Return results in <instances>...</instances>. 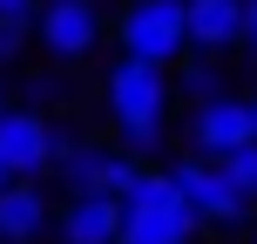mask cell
<instances>
[{"label": "cell", "instance_id": "7", "mask_svg": "<svg viewBox=\"0 0 257 244\" xmlns=\"http://www.w3.org/2000/svg\"><path fill=\"white\" fill-rule=\"evenodd\" d=\"M41 41H48L54 61L95 54V41H102V7H95V0H48V7H41Z\"/></svg>", "mask_w": 257, "mask_h": 244}, {"label": "cell", "instance_id": "5", "mask_svg": "<svg viewBox=\"0 0 257 244\" xmlns=\"http://www.w3.org/2000/svg\"><path fill=\"white\" fill-rule=\"evenodd\" d=\"M61 129L48 116H34V109H7L0 116V163H7V177H41V170L61 156Z\"/></svg>", "mask_w": 257, "mask_h": 244}, {"label": "cell", "instance_id": "14", "mask_svg": "<svg viewBox=\"0 0 257 244\" xmlns=\"http://www.w3.org/2000/svg\"><path fill=\"white\" fill-rule=\"evenodd\" d=\"M223 170H230V183H237V190H244L250 204H257V142H244V149H230V156H223Z\"/></svg>", "mask_w": 257, "mask_h": 244}, {"label": "cell", "instance_id": "9", "mask_svg": "<svg viewBox=\"0 0 257 244\" xmlns=\"http://www.w3.org/2000/svg\"><path fill=\"white\" fill-rule=\"evenodd\" d=\"M48 231V190L34 177H7L0 183V244H34Z\"/></svg>", "mask_w": 257, "mask_h": 244}, {"label": "cell", "instance_id": "11", "mask_svg": "<svg viewBox=\"0 0 257 244\" xmlns=\"http://www.w3.org/2000/svg\"><path fill=\"white\" fill-rule=\"evenodd\" d=\"M102 156H108V149H95V142H75V136H68V142H61V156H54V170H61L68 190H95V177H102Z\"/></svg>", "mask_w": 257, "mask_h": 244}, {"label": "cell", "instance_id": "4", "mask_svg": "<svg viewBox=\"0 0 257 244\" xmlns=\"http://www.w3.org/2000/svg\"><path fill=\"white\" fill-rule=\"evenodd\" d=\"M122 54H136V61H183V48H190V27H183V0H128L122 7Z\"/></svg>", "mask_w": 257, "mask_h": 244}, {"label": "cell", "instance_id": "20", "mask_svg": "<svg viewBox=\"0 0 257 244\" xmlns=\"http://www.w3.org/2000/svg\"><path fill=\"white\" fill-rule=\"evenodd\" d=\"M250 122H257V102H250Z\"/></svg>", "mask_w": 257, "mask_h": 244}, {"label": "cell", "instance_id": "18", "mask_svg": "<svg viewBox=\"0 0 257 244\" xmlns=\"http://www.w3.org/2000/svg\"><path fill=\"white\" fill-rule=\"evenodd\" d=\"M7 109H14V102H7V89H0V116H7Z\"/></svg>", "mask_w": 257, "mask_h": 244}, {"label": "cell", "instance_id": "13", "mask_svg": "<svg viewBox=\"0 0 257 244\" xmlns=\"http://www.w3.org/2000/svg\"><path fill=\"white\" fill-rule=\"evenodd\" d=\"M142 177V156H128V149H108L102 156V177H95V190H102V197H115V204H122V197H128V183H136Z\"/></svg>", "mask_w": 257, "mask_h": 244}, {"label": "cell", "instance_id": "19", "mask_svg": "<svg viewBox=\"0 0 257 244\" xmlns=\"http://www.w3.org/2000/svg\"><path fill=\"white\" fill-rule=\"evenodd\" d=\"M0 183H7V163H0Z\"/></svg>", "mask_w": 257, "mask_h": 244}, {"label": "cell", "instance_id": "2", "mask_svg": "<svg viewBox=\"0 0 257 244\" xmlns=\"http://www.w3.org/2000/svg\"><path fill=\"white\" fill-rule=\"evenodd\" d=\"M196 210L183 204V190L169 183V170H142L122 197V231L115 244H190Z\"/></svg>", "mask_w": 257, "mask_h": 244}, {"label": "cell", "instance_id": "16", "mask_svg": "<svg viewBox=\"0 0 257 244\" xmlns=\"http://www.w3.org/2000/svg\"><path fill=\"white\" fill-rule=\"evenodd\" d=\"M34 14V0H0V21H27Z\"/></svg>", "mask_w": 257, "mask_h": 244}, {"label": "cell", "instance_id": "12", "mask_svg": "<svg viewBox=\"0 0 257 244\" xmlns=\"http://www.w3.org/2000/svg\"><path fill=\"white\" fill-rule=\"evenodd\" d=\"M176 89H183V95H196V102H210V95H230V89H223L217 54H190V61L176 68Z\"/></svg>", "mask_w": 257, "mask_h": 244}, {"label": "cell", "instance_id": "6", "mask_svg": "<svg viewBox=\"0 0 257 244\" xmlns=\"http://www.w3.org/2000/svg\"><path fill=\"white\" fill-rule=\"evenodd\" d=\"M244 142H257L250 102H237V95H210V102H196V116H190V149H196V156L223 163V156L244 149Z\"/></svg>", "mask_w": 257, "mask_h": 244}, {"label": "cell", "instance_id": "8", "mask_svg": "<svg viewBox=\"0 0 257 244\" xmlns=\"http://www.w3.org/2000/svg\"><path fill=\"white\" fill-rule=\"evenodd\" d=\"M183 27L196 54H223L244 41V0H183Z\"/></svg>", "mask_w": 257, "mask_h": 244}, {"label": "cell", "instance_id": "3", "mask_svg": "<svg viewBox=\"0 0 257 244\" xmlns=\"http://www.w3.org/2000/svg\"><path fill=\"white\" fill-rule=\"evenodd\" d=\"M169 183L183 190V204L196 210V224H217V231H237V224L250 217V197L230 183V170L210 163V156H183L176 170H169Z\"/></svg>", "mask_w": 257, "mask_h": 244}, {"label": "cell", "instance_id": "15", "mask_svg": "<svg viewBox=\"0 0 257 244\" xmlns=\"http://www.w3.org/2000/svg\"><path fill=\"white\" fill-rule=\"evenodd\" d=\"M21 48H27V21H0V68H7Z\"/></svg>", "mask_w": 257, "mask_h": 244}, {"label": "cell", "instance_id": "17", "mask_svg": "<svg viewBox=\"0 0 257 244\" xmlns=\"http://www.w3.org/2000/svg\"><path fill=\"white\" fill-rule=\"evenodd\" d=\"M244 41L257 48V0H244Z\"/></svg>", "mask_w": 257, "mask_h": 244}, {"label": "cell", "instance_id": "1", "mask_svg": "<svg viewBox=\"0 0 257 244\" xmlns=\"http://www.w3.org/2000/svg\"><path fill=\"white\" fill-rule=\"evenodd\" d=\"M102 95H108V116H115V129H122V149H128V156H149V149H163L169 95H176L169 68H156V61H136V54H122V61L108 68Z\"/></svg>", "mask_w": 257, "mask_h": 244}, {"label": "cell", "instance_id": "10", "mask_svg": "<svg viewBox=\"0 0 257 244\" xmlns=\"http://www.w3.org/2000/svg\"><path fill=\"white\" fill-rule=\"evenodd\" d=\"M61 237L68 244H115V231H122V204L115 197H102V190H75L61 204Z\"/></svg>", "mask_w": 257, "mask_h": 244}]
</instances>
